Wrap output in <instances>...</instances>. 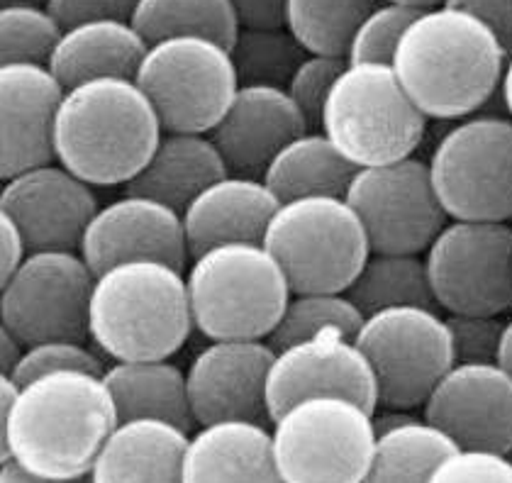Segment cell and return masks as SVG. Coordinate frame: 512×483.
Masks as SVG:
<instances>
[{"instance_id": "6da1fadb", "label": "cell", "mask_w": 512, "mask_h": 483, "mask_svg": "<svg viewBox=\"0 0 512 483\" xmlns=\"http://www.w3.org/2000/svg\"><path fill=\"white\" fill-rule=\"evenodd\" d=\"M505 59L503 44L476 15L444 3L417 13L391 66L427 120L456 122L481 113L500 91Z\"/></svg>"}, {"instance_id": "7a4b0ae2", "label": "cell", "mask_w": 512, "mask_h": 483, "mask_svg": "<svg viewBox=\"0 0 512 483\" xmlns=\"http://www.w3.org/2000/svg\"><path fill=\"white\" fill-rule=\"evenodd\" d=\"M120 423L103 376L52 371L20 383L0 462H18L47 479H88L100 447Z\"/></svg>"}, {"instance_id": "3957f363", "label": "cell", "mask_w": 512, "mask_h": 483, "mask_svg": "<svg viewBox=\"0 0 512 483\" xmlns=\"http://www.w3.org/2000/svg\"><path fill=\"white\" fill-rule=\"evenodd\" d=\"M164 127L135 79L103 76L66 88L54 118V161L93 188L127 186Z\"/></svg>"}, {"instance_id": "277c9868", "label": "cell", "mask_w": 512, "mask_h": 483, "mask_svg": "<svg viewBox=\"0 0 512 483\" xmlns=\"http://www.w3.org/2000/svg\"><path fill=\"white\" fill-rule=\"evenodd\" d=\"M193 330L186 269L161 259H127L96 274L88 342L108 362L171 359Z\"/></svg>"}, {"instance_id": "5b68a950", "label": "cell", "mask_w": 512, "mask_h": 483, "mask_svg": "<svg viewBox=\"0 0 512 483\" xmlns=\"http://www.w3.org/2000/svg\"><path fill=\"white\" fill-rule=\"evenodd\" d=\"M193 327L205 340H269L293 296L261 242H225L186 266Z\"/></svg>"}, {"instance_id": "8992f818", "label": "cell", "mask_w": 512, "mask_h": 483, "mask_svg": "<svg viewBox=\"0 0 512 483\" xmlns=\"http://www.w3.org/2000/svg\"><path fill=\"white\" fill-rule=\"evenodd\" d=\"M427 122L391 64L347 61L322 105L320 130L356 169H364L413 157Z\"/></svg>"}, {"instance_id": "52a82bcc", "label": "cell", "mask_w": 512, "mask_h": 483, "mask_svg": "<svg viewBox=\"0 0 512 483\" xmlns=\"http://www.w3.org/2000/svg\"><path fill=\"white\" fill-rule=\"evenodd\" d=\"M261 244L286 271L293 293L347 291L371 254L364 222L344 196L281 203Z\"/></svg>"}, {"instance_id": "ba28073f", "label": "cell", "mask_w": 512, "mask_h": 483, "mask_svg": "<svg viewBox=\"0 0 512 483\" xmlns=\"http://www.w3.org/2000/svg\"><path fill=\"white\" fill-rule=\"evenodd\" d=\"M271 437L281 483H364L374 413L342 396L303 398L271 423Z\"/></svg>"}, {"instance_id": "9c48e42d", "label": "cell", "mask_w": 512, "mask_h": 483, "mask_svg": "<svg viewBox=\"0 0 512 483\" xmlns=\"http://www.w3.org/2000/svg\"><path fill=\"white\" fill-rule=\"evenodd\" d=\"M430 176L449 220H512V120L469 115L452 122L430 154Z\"/></svg>"}, {"instance_id": "30bf717a", "label": "cell", "mask_w": 512, "mask_h": 483, "mask_svg": "<svg viewBox=\"0 0 512 483\" xmlns=\"http://www.w3.org/2000/svg\"><path fill=\"white\" fill-rule=\"evenodd\" d=\"M354 342L374 369L383 408L422 410L456 364L447 318L427 305H395L366 315Z\"/></svg>"}, {"instance_id": "8fae6325", "label": "cell", "mask_w": 512, "mask_h": 483, "mask_svg": "<svg viewBox=\"0 0 512 483\" xmlns=\"http://www.w3.org/2000/svg\"><path fill=\"white\" fill-rule=\"evenodd\" d=\"M137 86L169 132H205L220 122L239 79L225 44L200 35L149 44L135 74Z\"/></svg>"}, {"instance_id": "7c38bea8", "label": "cell", "mask_w": 512, "mask_h": 483, "mask_svg": "<svg viewBox=\"0 0 512 483\" xmlns=\"http://www.w3.org/2000/svg\"><path fill=\"white\" fill-rule=\"evenodd\" d=\"M422 257L444 315H505L512 308L510 222L449 220Z\"/></svg>"}, {"instance_id": "4fadbf2b", "label": "cell", "mask_w": 512, "mask_h": 483, "mask_svg": "<svg viewBox=\"0 0 512 483\" xmlns=\"http://www.w3.org/2000/svg\"><path fill=\"white\" fill-rule=\"evenodd\" d=\"M96 274L79 249H32L0 283V327L25 344L88 342V301Z\"/></svg>"}, {"instance_id": "5bb4252c", "label": "cell", "mask_w": 512, "mask_h": 483, "mask_svg": "<svg viewBox=\"0 0 512 483\" xmlns=\"http://www.w3.org/2000/svg\"><path fill=\"white\" fill-rule=\"evenodd\" d=\"M344 198L364 222L371 252L425 254L449 222L430 164L417 157L356 169Z\"/></svg>"}, {"instance_id": "9a60e30c", "label": "cell", "mask_w": 512, "mask_h": 483, "mask_svg": "<svg viewBox=\"0 0 512 483\" xmlns=\"http://www.w3.org/2000/svg\"><path fill=\"white\" fill-rule=\"evenodd\" d=\"M313 396L349 398L371 413L378 408L374 369L352 337L325 332L276 349L266 379L271 423L293 403Z\"/></svg>"}, {"instance_id": "2e32d148", "label": "cell", "mask_w": 512, "mask_h": 483, "mask_svg": "<svg viewBox=\"0 0 512 483\" xmlns=\"http://www.w3.org/2000/svg\"><path fill=\"white\" fill-rule=\"evenodd\" d=\"M422 418L456 449L510 454L512 376L498 362H456L422 405Z\"/></svg>"}, {"instance_id": "e0dca14e", "label": "cell", "mask_w": 512, "mask_h": 483, "mask_svg": "<svg viewBox=\"0 0 512 483\" xmlns=\"http://www.w3.org/2000/svg\"><path fill=\"white\" fill-rule=\"evenodd\" d=\"M276 349L269 340H208L186 369L196 425L252 420L271 425L266 379Z\"/></svg>"}, {"instance_id": "ac0fdd59", "label": "cell", "mask_w": 512, "mask_h": 483, "mask_svg": "<svg viewBox=\"0 0 512 483\" xmlns=\"http://www.w3.org/2000/svg\"><path fill=\"white\" fill-rule=\"evenodd\" d=\"M98 205L93 186L59 161L18 171L0 188V213L18 222L30 249H79Z\"/></svg>"}, {"instance_id": "d6986e66", "label": "cell", "mask_w": 512, "mask_h": 483, "mask_svg": "<svg viewBox=\"0 0 512 483\" xmlns=\"http://www.w3.org/2000/svg\"><path fill=\"white\" fill-rule=\"evenodd\" d=\"M79 252L93 274L127 259H161L178 269H186L191 259L181 210L130 191L98 205Z\"/></svg>"}, {"instance_id": "ffe728a7", "label": "cell", "mask_w": 512, "mask_h": 483, "mask_svg": "<svg viewBox=\"0 0 512 483\" xmlns=\"http://www.w3.org/2000/svg\"><path fill=\"white\" fill-rule=\"evenodd\" d=\"M64 91L47 64H0V179L54 161Z\"/></svg>"}, {"instance_id": "44dd1931", "label": "cell", "mask_w": 512, "mask_h": 483, "mask_svg": "<svg viewBox=\"0 0 512 483\" xmlns=\"http://www.w3.org/2000/svg\"><path fill=\"white\" fill-rule=\"evenodd\" d=\"M313 130L286 88L239 86L230 108L208 132L232 174L261 176L293 137Z\"/></svg>"}, {"instance_id": "7402d4cb", "label": "cell", "mask_w": 512, "mask_h": 483, "mask_svg": "<svg viewBox=\"0 0 512 483\" xmlns=\"http://www.w3.org/2000/svg\"><path fill=\"white\" fill-rule=\"evenodd\" d=\"M278 205L281 201L261 176L230 171L181 210L188 254L196 257L225 242H261Z\"/></svg>"}, {"instance_id": "603a6c76", "label": "cell", "mask_w": 512, "mask_h": 483, "mask_svg": "<svg viewBox=\"0 0 512 483\" xmlns=\"http://www.w3.org/2000/svg\"><path fill=\"white\" fill-rule=\"evenodd\" d=\"M183 483H281L271 427L252 420L198 425L183 454Z\"/></svg>"}, {"instance_id": "cb8c5ba5", "label": "cell", "mask_w": 512, "mask_h": 483, "mask_svg": "<svg viewBox=\"0 0 512 483\" xmlns=\"http://www.w3.org/2000/svg\"><path fill=\"white\" fill-rule=\"evenodd\" d=\"M191 432L169 420H120L100 447L91 483H183Z\"/></svg>"}, {"instance_id": "d4e9b609", "label": "cell", "mask_w": 512, "mask_h": 483, "mask_svg": "<svg viewBox=\"0 0 512 483\" xmlns=\"http://www.w3.org/2000/svg\"><path fill=\"white\" fill-rule=\"evenodd\" d=\"M147 47L130 20H88L61 30L47 66L64 88L103 76L135 79Z\"/></svg>"}, {"instance_id": "484cf974", "label": "cell", "mask_w": 512, "mask_h": 483, "mask_svg": "<svg viewBox=\"0 0 512 483\" xmlns=\"http://www.w3.org/2000/svg\"><path fill=\"white\" fill-rule=\"evenodd\" d=\"M230 174L220 149L205 132L164 130L152 157L125 191L142 193L183 210L205 186Z\"/></svg>"}, {"instance_id": "4316f807", "label": "cell", "mask_w": 512, "mask_h": 483, "mask_svg": "<svg viewBox=\"0 0 512 483\" xmlns=\"http://www.w3.org/2000/svg\"><path fill=\"white\" fill-rule=\"evenodd\" d=\"M120 420L157 418L193 432L186 371L171 359H130L108 362L103 371Z\"/></svg>"}, {"instance_id": "83f0119b", "label": "cell", "mask_w": 512, "mask_h": 483, "mask_svg": "<svg viewBox=\"0 0 512 483\" xmlns=\"http://www.w3.org/2000/svg\"><path fill=\"white\" fill-rule=\"evenodd\" d=\"M356 166L322 130H305L276 152L261 179L281 203L303 196H344Z\"/></svg>"}, {"instance_id": "f1b7e54d", "label": "cell", "mask_w": 512, "mask_h": 483, "mask_svg": "<svg viewBox=\"0 0 512 483\" xmlns=\"http://www.w3.org/2000/svg\"><path fill=\"white\" fill-rule=\"evenodd\" d=\"M344 293L352 298L364 318L376 310L395 308V305L437 308L422 254L371 252L352 286Z\"/></svg>"}, {"instance_id": "f546056e", "label": "cell", "mask_w": 512, "mask_h": 483, "mask_svg": "<svg viewBox=\"0 0 512 483\" xmlns=\"http://www.w3.org/2000/svg\"><path fill=\"white\" fill-rule=\"evenodd\" d=\"M456 444L425 418L376 437L364 483H427Z\"/></svg>"}, {"instance_id": "4dcf8cb0", "label": "cell", "mask_w": 512, "mask_h": 483, "mask_svg": "<svg viewBox=\"0 0 512 483\" xmlns=\"http://www.w3.org/2000/svg\"><path fill=\"white\" fill-rule=\"evenodd\" d=\"M130 22L147 44L166 37L200 35L230 47L239 32L230 0H137Z\"/></svg>"}, {"instance_id": "1f68e13d", "label": "cell", "mask_w": 512, "mask_h": 483, "mask_svg": "<svg viewBox=\"0 0 512 483\" xmlns=\"http://www.w3.org/2000/svg\"><path fill=\"white\" fill-rule=\"evenodd\" d=\"M376 3L378 0H286L283 27L303 44L305 52L347 57L352 32Z\"/></svg>"}, {"instance_id": "d6a6232c", "label": "cell", "mask_w": 512, "mask_h": 483, "mask_svg": "<svg viewBox=\"0 0 512 483\" xmlns=\"http://www.w3.org/2000/svg\"><path fill=\"white\" fill-rule=\"evenodd\" d=\"M239 86L286 88L305 59V49L283 25L239 27L230 47Z\"/></svg>"}, {"instance_id": "836d02e7", "label": "cell", "mask_w": 512, "mask_h": 483, "mask_svg": "<svg viewBox=\"0 0 512 483\" xmlns=\"http://www.w3.org/2000/svg\"><path fill=\"white\" fill-rule=\"evenodd\" d=\"M361 322L364 313L344 291H300L291 296L269 342L274 349H281L325 332H337L354 340Z\"/></svg>"}, {"instance_id": "e575fe53", "label": "cell", "mask_w": 512, "mask_h": 483, "mask_svg": "<svg viewBox=\"0 0 512 483\" xmlns=\"http://www.w3.org/2000/svg\"><path fill=\"white\" fill-rule=\"evenodd\" d=\"M61 30L47 5H0V64H47Z\"/></svg>"}, {"instance_id": "d590c367", "label": "cell", "mask_w": 512, "mask_h": 483, "mask_svg": "<svg viewBox=\"0 0 512 483\" xmlns=\"http://www.w3.org/2000/svg\"><path fill=\"white\" fill-rule=\"evenodd\" d=\"M422 10L378 0L361 18L347 44V61L352 64H391L400 37Z\"/></svg>"}, {"instance_id": "8d00e7d4", "label": "cell", "mask_w": 512, "mask_h": 483, "mask_svg": "<svg viewBox=\"0 0 512 483\" xmlns=\"http://www.w3.org/2000/svg\"><path fill=\"white\" fill-rule=\"evenodd\" d=\"M105 366L108 362L91 342L44 340L27 344L25 354L10 376L18 383H27L52 371H88V374L103 376Z\"/></svg>"}, {"instance_id": "74e56055", "label": "cell", "mask_w": 512, "mask_h": 483, "mask_svg": "<svg viewBox=\"0 0 512 483\" xmlns=\"http://www.w3.org/2000/svg\"><path fill=\"white\" fill-rule=\"evenodd\" d=\"M347 66L344 57H330V54H305L298 69L293 71L291 81H288L286 93L298 105L303 118L313 130H320V115L322 105H325L327 93H330L332 83L342 74Z\"/></svg>"}, {"instance_id": "f35d334b", "label": "cell", "mask_w": 512, "mask_h": 483, "mask_svg": "<svg viewBox=\"0 0 512 483\" xmlns=\"http://www.w3.org/2000/svg\"><path fill=\"white\" fill-rule=\"evenodd\" d=\"M452 332L456 362H498L503 315H444Z\"/></svg>"}, {"instance_id": "ab89813d", "label": "cell", "mask_w": 512, "mask_h": 483, "mask_svg": "<svg viewBox=\"0 0 512 483\" xmlns=\"http://www.w3.org/2000/svg\"><path fill=\"white\" fill-rule=\"evenodd\" d=\"M427 483H512V459L481 449H454Z\"/></svg>"}, {"instance_id": "60d3db41", "label": "cell", "mask_w": 512, "mask_h": 483, "mask_svg": "<svg viewBox=\"0 0 512 483\" xmlns=\"http://www.w3.org/2000/svg\"><path fill=\"white\" fill-rule=\"evenodd\" d=\"M137 0H47V10L61 27L88 20H130Z\"/></svg>"}, {"instance_id": "b9f144b4", "label": "cell", "mask_w": 512, "mask_h": 483, "mask_svg": "<svg viewBox=\"0 0 512 483\" xmlns=\"http://www.w3.org/2000/svg\"><path fill=\"white\" fill-rule=\"evenodd\" d=\"M447 5L476 15L498 37L505 54L512 52V0H447Z\"/></svg>"}, {"instance_id": "7bdbcfd3", "label": "cell", "mask_w": 512, "mask_h": 483, "mask_svg": "<svg viewBox=\"0 0 512 483\" xmlns=\"http://www.w3.org/2000/svg\"><path fill=\"white\" fill-rule=\"evenodd\" d=\"M30 244L10 215L0 213V283L8 281L30 254Z\"/></svg>"}, {"instance_id": "ee69618b", "label": "cell", "mask_w": 512, "mask_h": 483, "mask_svg": "<svg viewBox=\"0 0 512 483\" xmlns=\"http://www.w3.org/2000/svg\"><path fill=\"white\" fill-rule=\"evenodd\" d=\"M239 27H278L283 25L286 0H230Z\"/></svg>"}, {"instance_id": "f6af8a7d", "label": "cell", "mask_w": 512, "mask_h": 483, "mask_svg": "<svg viewBox=\"0 0 512 483\" xmlns=\"http://www.w3.org/2000/svg\"><path fill=\"white\" fill-rule=\"evenodd\" d=\"M0 483H91L88 479H47L27 471L18 462H0Z\"/></svg>"}, {"instance_id": "bcb514c9", "label": "cell", "mask_w": 512, "mask_h": 483, "mask_svg": "<svg viewBox=\"0 0 512 483\" xmlns=\"http://www.w3.org/2000/svg\"><path fill=\"white\" fill-rule=\"evenodd\" d=\"M27 344L15 337L13 332L0 327V374H13V369L25 354Z\"/></svg>"}, {"instance_id": "7dc6e473", "label": "cell", "mask_w": 512, "mask_h": 483, "mask_svg": "<svg viewBox=\"0 0 512 483\" xmlns=\"http://www.w3.org/2000/svg\"><path fill=\"white\" fill-rule=\"evenodd\" d=\"M422 418V415H415L413 410H398V408H383V405H378L374 410V430H376V437L383 435V432H391L395 427L400 425H408L413 423V420Z\"/></svg>"}, {"instance_id": "c3c4849f", "label": "cell", "mask_w": 512, "mask_h": 483, "mask_svg": "<svg viewBox=\"0 0 512 483\" xmlns=\"http://www.w3.org/2000/svg\"><path fill=\"white\" fill-rule=\"evenodd\" d=\"M500 103H503L505 115L512 120V52L505 59V71H503V79H500Z\"/></svg>"}, {"instance_id": "681fc988", "label": "cell", "mask_w": 512, "mask_h": 483, "mask_svg": "<svg viewBox=\"0 0 512 483\" xmlns=\"http://www.w3.org/2000/svg\"><path fill=\"white\" fill-rule=\"evenodd\" d=\"M498 364L512 376V318L505 320L503 340H500V352H498Z\"/></svg>"}, {"instance_id": "f907efd6", "label": "cell", "mask_w": 512, "mask_h": 483, "mask_svg": "<svg viewBox=\"0 0 512 483\" xmlns=\"http://www.w3.org/2000/svg\"><path fill=\"white\" fill-rule=\"evenodd\" d=\"M386 3H398L413 10H430V8H439V5H444L447 0H386Z\"/></svg>"}, {"instance_id": "816d5d0a", "label": "cell", "mask_w": 512, "mask_h": 483, "mask_svg": "<svg viewBox=\"0 0 512 483\" xmlns=\"http://www.w3.org/2000/svg\"><path fill=\"white\" fill-rule=\"evenodd\" d=\"M0 5H47V0H0Z\"/></svg>"}, {"instance_id": "f5cc1de1", "label": "cell", "mask_w": 512, "mask_h": 483, "mask_svg": "<svg viewBox=\"0 0 512 483\" xmlns=\"http://www.w3.org/2000/svg\"><path fill=\"white\" fill-rule=\"evenodd\" d=\"M508 457H510V459H512V449H510V454H508Z\"/></svg>"}]
</instances>
